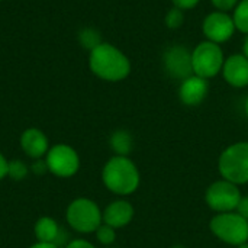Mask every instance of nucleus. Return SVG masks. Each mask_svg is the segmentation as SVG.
<instances>
[{
	"instance_id": "ddd939ff",
	"label": "nucleus",
	"mask_w": 248,
	"mask_h": 248,
	"mask_svg": "<svg viewBox=\"0 0 248 248\" xmlns=\"http://www.w3.org/2000/svg\"><path fill=\"white\" fill-rule=\"evenodd\" d=\"M134 215L135 209L132 203H129L125 199H116L103 209V224L115 230H121L131 224Z\"/></svg>"
},
{
	"instance_id": "423d86ee",
	"label": "nucleus",
	"mask_w": 248,
	"mask_h": 248,
	"mask_svg": "<svg viewBox=\"0 0 248 248\" xmlns=\"http://www.w3.org/2000/svg\"><path fill=\"white\" fill-rule=\"evenodd\" d=\"M211 232L222 243L230 246H241L248 241V221L234 212L217 214L209 221Z\"/></svg>"
},
{
	"instance_id": "20e7f679",
	"label": "nucleus",
	"mask_w": 248,
	"mask_h": 248,
	"mask_svg": "<svg viewBox=\"0 0 248 248\" xmlns=\"http://www.w3.org/2000/svg\"><path fill=\"white\" fill-rule=\"evenodd\" d=\"M222 179L241 186L248 183V141L234 142L227 147L218 160Z\"/></svg>"
},
{
	"instance_id": "2eb2a0df",
	"label": "nucleus",
	"mask_w": 248,
	"mask_h": 248,
	"mask_svg": "<svg viewBox=\"0 0 248 248\" xmlns=\"http://www.w3.org/2000/svg\"><path fill=\"white\" fill-rule=\"evenodd\" d=\"M33 234L36 241L39 243L55 244L57 247H60L61 244L65 247L67 244L64 231L61 230L60 224L51 217H41L33 225Z\"/></svg>"
},
{
	"instance_id": "9b49d317",
	"label": "nucleus",
	"mask_w": 248,
	"mask_h": 248,
	"mask_svg": "<svg viewBox=\"0 0 248 248\" xmlns=\"http://www.w3.org/2000/svg\"><path fill=\"white\" fill-rule=\"evenodd\" d=\"M221 74L234 89L248 87V58L243 52H235L225 57Z\"/></svg>"
},
{
	"instance_id": "b1692460",
	"label": "nucleus",
	"mask_w": 248,
	"mask_h": 248,
	"mask_svg": "<svg viewBox=\"0 0 248 248\" xmlns=\"http://www.w3.org/2000/svg\"><path fill=\"white\" fill-rule=\"evenodd\" d=\"M171 3H173L174 7H179L183 12H186V10L195 9L201 3V0H171Z\"/></svg>"
},
{
	"instance_id": "c85d7f7f",
	"label": "nucleus",
	"mask_w": 248,
	"mask_h": 248,
	"mask_svg": "<svg viewBox=\"0 0 248 248\" xmlns=\"http://www.w3.org/2000/svg\"><path fill=\"white\" fill-rule=\"evenodd\" d=\"M243 54L248 58V35H246L244 42H243Z\"/></svg>"
},
{
	"instance_id": "dca6fc26",
	"label": "nucleus",
	"mask_w": 248,
	"mask_h": 248,
	"mask_svg": "<svg viewBox=\"0 0 248 248\" xmlns=\"http://www.w3.org/2000/svg\"><path fill=\"white\" fill-rule=\"evenodd\" d=\"M109 145H110V150L115 153V155L128 157L131 151L134 150V138L129 131L116 129L109 138Z\"/></svg>"
},
{
	"instance_id": "f03ea898",
	"label": "nucleus",
	"mask_w": 248,
	"mask_h": 248,
	"mask_svg": "<svg viewBox=\"0 0 248 248\" xmlns=\"http://www.w3.org/2000/svg\"><path fill=\"white\" fill-rule=\"evenodd\" d=\"M102 182L113 195L129 196L138 190L141 176L137 164L129 157L113 155L102 169Z\"/></svg>"
},
{
	"instance_id": "393cba45",
	"label": "nucleus",
	"mask_w": 248,
	"mask_h": 248,
	"mask_svg": "<svg viewBox=\"0 0 248 248\" xmlns=\"http://www.w3.org/2000/svg\"><path fill=\"white\" fill-rule=\"evenodd\" d=\"M64 248H96V246H93L90 241H87L84 238H76V240L68 241Z\"/></svg>"
},
{
	"instance_id": "4468645a",
	"label": "nucleus",
	"mask_w": 248,
	"mask_h": 248,
	"mask_svg": "<svg viewBox=\"0 0 248 248\" xmlns=\"http://www.w3.org/2000/svg\"><path fill=\"white\" fill-rule=\"evenodd\" d=\"M22 151L32 160L44 158L49 150L48 137L38 128H28L22 132L19 140Z\"/></svg>"
},
{
	"instance_id": "f3484780",
	"label": "nucleus",
	"mask_w": 248,
	"mask_h": 248,
	"mask_svg": "<svg viewBox=\"0 0 248 248\" xmlns=\"http://www.w3.org/2000/svg\"><path fill=\"white\" fill-rule=\"evenodd\" d=\"M235 29L244 35H248V0H240L231 12Z\"/></svg>"
},
{
	"instance_id": "473e14b6",
	"label": "nucleus",
	"mask_w": 248,
	"mask_h": 248,
	"mask_svg": "<svg viewBox=\"0 0 248 248\" xmlns=\"http://www.w3.org/2000/svg\"><path fill=\"white\" fill-rule=\"evenodd\" d=\"M105 248H116V247H112V246H109V247H105Z\"/></svg>"
},
{
	"instance_id": "9d476101",
	"label": "nucleus",
	"mask_w": 248,
	"mask_h": 248,
	"mask_svg": "<svg viewBox=\"0 0 248 248\" xmlns=\"http://www.w3.org/2000/svg\"><path fill=\"white\" fill-rule=\"evenodd\" d=\"M163 68L169 77L174 80H185L193 74L192 68V51L182 44H173L163 52Z\"/></svg>"
},
{
	"instance_id": "39448f33",
	"label": "nucleus",
	"mask_w": 248,
	"mask_h": 248,
	"mask_svg": "<svg viewBox=\"0 0 248 248\" xmlns=\"http://www.w3.org/2000/svg\"><path fill=\"white\" fill-rule=\"evenodd\" d=\"M225 62V54L219 44L211 41H201L192 49L193 74L202 78H214L221 74Z\"/></svg>"
},
{
	"instance_id": "7c9ffc66",
	"label": "nucleus",
	"mask_w": 248,
	"mask_h": 248,
	"mask_svg": "<svg viewBox=\"0 0 248 248\" xmlns=\"http://www.w3.org/2000/svg\"><path fill=\"white\" fill-rule=\"evenodd\" d=\"M237 248H248V241L247 243H244V244H241V246H238Z\"/></svg>"
},
{
	"instance_id": "5701e85b",
	"label": "nucleus",
	"mask_w": 248,
	"mask_h": 248,
	"mask_svg": "<svg viewBox=\"0 0 248 248\" xmlns=\"http://www.w3.org/2000/svg\"><path fill=\"white\" fill-rule=\"evenodd\" d=\"M31 171L36 176H42L48 171V167H46V163H45V157L44 158H38V160H33L32 166H29Z\"/></svg>"
},
{
	"instance_id": "a211bd4d",
	"label": "nucleus",
	"mask_w": 248,
	"mask_h": 248,
	"mask_svg": "<svg viewBox=\"0 0 248 248\" xmlns=\"http://www.w3.org/2000/svg\"><path fill=\"white\" fill-rule=\"evenodd\" d=\"M31 169L26 163H23L22 160H10L9 161V167H7V177H10L15 182H20L25 180L29 174Z\"/></svg>"
},
{
	"instance_id": "6ab92c4d",
	"label": "nucleus",
	"mask_w": 248,
	"mask_h": 248,
	"mask_svg": "<svg viewBox=\"0 0 248 248\" xmlns=\"http://www.w3.org/2000/svg\"><path fill=\"white\" fill-rule=\"evenodd\" d=\"M78 39L81 42V45L87 49H94L96 46H99L103 41H102V36L99 33V31L93 29V28H86L80 32L78 35Z\"/></svg>"
},
{
	"instance_id": "1a4fd4ad",
	"label": "nucleus",
	"mask_w": 248,
	"mask_h": 248,
	"mask_svg": "<svg viewBox=\"0 0 248 248\" xmlns=\"http://www.w3.org/2000/svg\"><path fill=\"white\" fill-rule=\"evenodd\" d=\"M235 32L237 29L232 16L228 12L212 10L202 20V33L206 41L222 45L228 42L235 35Z\"/></svg>"
},
{
	"instance_id": "7ed1b4c3",
	"label": "nucleus",
	"mask_w": 248,
	"mask_h": 248,
	"mask_svg": "<svg viewBox=\"0 0 248 248\" xmlns=\"http://www.w3.org/2000/svg\"><path fill=\"white\" fill-rule=\"evenodd\" d=\"M65 221L78 234H93L103 224V211L90 198H76L65 209Z\"/></svg>"
},
{
	"instance_id": "c756f323",
	"label": "nucleus",
	"mask_w": 248,
	"mask_h": 248,
	"mask_svg": "<svg viewBox=\"0 0 248 248\" xmlns=\"http://www.w3.org/2000/svg\"><path fill=\"white\" fill-rule=\"evenodd\" d=\"M244 113H246V116L248 118V96L246 97V100H244Z\"/></svg>"
},
{
	"instance_id": "f257e3e1",
	"label": "nucleus",
	"mask_w": 248,
	"mask_h": 248,
	"mask_svg": "<svg viewBox=\"0 0 248 248\" xmlns=\"http://www.w3.org/2000/svg\"><path fill=\"white\" fill-rule=\"evenodd\" d=\"M89 67L96 77L110 83L125 80L132 70L129 58L109 42H102L90 51Z\"/></svg>"
},
{
	"instance_id": "cd10ccee",
	"label": "nucleus",
	"mask_w": 248,
	"mask_h": 248,
	"mask_svg": "<svg viewBox=\"0 0 248 248\" xmlns=\"http://www.w3.org/2000/svg\"><path fill=\"white\" fill-rule=\"evenodd\" d=\"M28 248H60V247H57L55 244H48V243H39V241H36L35 244L29 246Z\"/></svg>"
},
{
	"instance_id": "f8f14e48",
	"label": "nucleus",
	"mask_w": 248,
	"mask_h": 248,
	"mask_svg": "<svg viewBox=\"0 0 248 248\" xmlns=\"http://www.w3.org/2000/svg\"><path fill=\"white\" fill-rule=\"evenodd\" d=\"M209 93V83L206 78H202L196 74L189 76L180 81L179 86V99L186 106H199Z\"/></svg>"
},
{
	"instance_id": "bb28decb",
	"label": "nucleus",
	"mask_w": 248,
	"mask_h": 248,
	"mask_svg": "<svg viewBox=\"0 0 248 248\" xmlns=\"http://www.w3.org/2000/svg\"><path fill=\"white\" fill-rule=\"evenodd\" d=\"M7 167H9V160L0 151V182L7 177Z\"/></svg>"
},
{
	"instance_id": "6e6552de",
	"label": "nucleus",
	"mask_w": 248,
	"mask_h": 248,
	"mask_svg": "<svg viewBox=\"0 0 248 248\" xmlns=\"http://www.w3.org/2000/svg\"><path fill=\"white\" fill-rule=\"evenodd\" d=\"M243 195L240 187L225 179L214 182L205 193V202L217 214L234 212L241 201Z\"/></svg>"
},
{
	"instance_id": "0eeeda50",
	"label": "nucleus",
	"mask_w": 248,
	"mask_h": 248,
	"mask_svg": "<svg viewBox=\"0 0 248 248\" xmlns=\"http://www.w3.org/2000/svg\"><path fill=\"white\" fill-rule=\"evenodd\" d=\"M45 163L48 171L58 179H70L80 170V155L68 144L60 142L49 147Z\"/></svg>"
},
{
	"instance_id": "2f4dec72",
	"label": "nucleus",
	"mask_w": 248,
	"mask_h": 248,
	"mask_svg": "<svg viewBox=\"0 0 248 248\" xmlns=\"http://www.w3.org/2000/svg\"><path fill=\"white\" fill-rule=\"evenodd\" d=\"M173 248H186V247H183V246H174Z\"/></svg>"
},
{
	"instance_id": "aec40b11",
	"label": "nucleus",
	"mask_w": 248,
	"mask_h": 248,
	"mask_svg": "<svg viewBox=\"0 0 248 248\" xmlns=\"http://www.w3.org/2000/svg\"><path fill=\"white\" fill-rule=\"evenodd\" d=\"M185 23V12L179 7H171L164 15V25L169 29H179Z\"/></svg>"
},
{
	"instance_id": "4be33fe9",
	"label": "nucleus",
	"mask_w": 248,
	"mask_h": 248,
	"mask_svg": "<svg viewBox=\"0 0 248 248\" xmlns=\"http://www.w3.org/2000/svg\"><path fill=\"white\" fill-rule=\"evenodd\" d=\"M211 4L214 6L215 10H221V12H228L231 13L234 10V7L238 4L240 0H209Z\"/></svg>"
},
{
	"instance_id": "a878e982",
	"label": "nucleus",
	"mask_w": 248,
	"mask_h": 248,
	"mask_svg": "<svg viewBox=\"0 0 248 248\" xmlns=\"http://www.w3.org/2000/svg\"><path fill=\"white\" fill-rule=\"evenodd\" d=\"M235 212H237L238 215H241L244 219H247L248 221V195L241 198V201H240V203H238Z\"/></svg>"
},
{
	"instance_id": "412c9836",
	"label": "nucleus",
	"mask_w": 248,
	"mask_h": 248,
	"mask_svg": "<svg viewBox=\"0 0 248 248\" xmlns=\"http://www.w3.org/2000/svg\"><path fill=\"white\" fill-rule=\"evenodd\" d=\"M96 240L99 241V244H102L103 247H109V246H113V243L116 241V230L106 225V224H102L97 230H96Z\"/></svg>"
}]
</instances>
